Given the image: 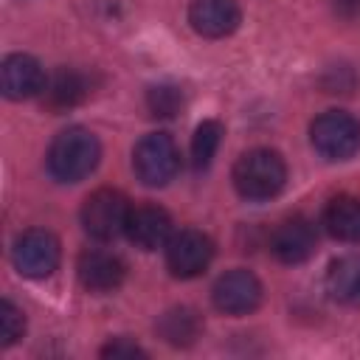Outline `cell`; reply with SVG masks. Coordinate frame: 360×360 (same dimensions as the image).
Listing matches in <instances>:
<instances>
[{
  "instance_id": "obj_8",
  "label": "cell",
  "mask_w": 360,
  "mask_h": 360,
  "mask_svg": "<svg viewBox=\"0 0 360 360\" xmlns=\"http://www.w3.org/2000/svg\"><path fill=\"white\" fill-rule=\"evenodd\" d=\"M211 298L225 315H248L262 304V284L250 270H228L217 278Z\"/></svg>"
},
{
  "instance_id": "obj_2",
  "label": "cell",
  "mask_w": 360,
  "mask_h": 360,
  "mask_svg": "<svg viewBox=\"0 0 360 360\" xmlns=\"http://www.w3.org/2000/svg\"><path fill=\"white\" fill-rule=\"evenodd\" d=\"M287 166L273 149H250L233 166V186L245 200H270L284 188Z\"/></svg>"
},
{
  "instance_id": "obj_16",
  "label": "cell",
  "mask_w": 360,
  "mask_h": 360,
  "mask_svg": "<svg viewBox=\"0 0 360 360\" xmlns=\"http://www.w3.org/2000/svg\"><path fill=\"white\" fill-rule=\"evenodd\" d=\"M200 329H202V323H200L197 312L188 307H174V309L163 312L158 321V335L172 346H191L197 340Z\"/></svg>"
},
{
  "instance_id": "obj_20",
  "label": "cell",
  "mask_w": 360,
  "mask_h": 360,
  "mask_svg": "<svg viewBox=\"0 0 360 360\" xmlns=\"http://www.w3.org/2000/svg\"><path fill=\"white\" fill-rule=\"evenodd\" d=\"M25 318L11 301H0V346H11L22 338Z\"/></svg>"
},
{
  "instance_id": "obj_5",
  "label": "cell",
  "mask_w": 360,
  "mask_h": 360,
  "mask_svg": "<svg viewBox=\"0 0 360 360\" xmlns=\"http://www.w3.org/2000/svg\"><path fill=\"white\" fill-rule=\"evenodd\" d=\"M129 214H132V205L121 191L98 188L82 205V225L93 239L110 242V239L127 233Z\"/></svg>"
},
{
  "instance_id": "obj_4",
  "label": "cell",
  "mask_w": 360,
  "mask_h": 360,
  "mask_svg": "<svg viewBox=\"0 0 360 360\" xmlns=\"http://www.w3.org/2000/svg\"><path fill=\"white\" fill-rule=\"evenodd\" d=\"M132 169L143 186H166L180 169V152L166 132H149L135 143Z\"/></svg>"
},
{
  "instance_id": "obj_1",
  "label": "cell",
  "mask_w": 360,
  "mask_h": 360,
  "mask_svg": "<svg viewBox=\"0 0 360 360\" xmlns=\"http://www.w3.org/2000/svg\"><path fill=\"white\" fill-rule=\"evenodd\" d=\"M98 158H101L98 138L84 127H68L51 141L48 172L59 183H79L98 166Z\"/></svg>"
},
{
  "instance_id": "obj_9",
  "label": "cell",
  "mask_w": 360,
  "mask_h": 360,
  "mask_svg": "<svg viewBox=\"0 0 360 360\" xmlns=\"http://www.w3.org/2000/svg\"><path fill=\"white\" fill-rule=\"evenodd\" d=\"M0 87H3L6 98L22 101V98H31L39 90H45V73L34 56L11 53V56H6V62L0 68Z\"/></svg>"
},
{
  "instance_id": "obj_21",
  "label": "cell",
  "mask_w": 360,
  "mask_h": 360,
  "mask_svg": "<svg viewBox=\"0 0 360 360\" xmlns=\"http://www.w3.org/2000/svg\"><path fill=\"white\" fill-rule=\"evenodd\" d=\"M101 357H146V352L138 343H132L127 338H118V340H110L101 349Z\"/></svg>"
},
{
  "instance_id": "obj_3",
  "label": "cell",
  "mask_w": 360,
  "mask_h": 360,
  "mask_svg": "<svg viewBox=\"0 0 360 360\" xmlns=\"http://www.w3.org/2000/svg\"><path fill=\"white\" fill-rule=\"evenodd\" d=\"M309 141L321 158L346 160L360 149V121L343 110H326L312 121Z\"/></svg>"
},
{
  "instance_id": "obj_22",
  "label": "cell",
  "mask_w": 360,
  "mask_h": 360,
  "mask_svg": "<svg viewBox=\"0 0 360 360\" xmlns=\"http://www.w3.org/2000/svg\"><path fill=\"white\" fill-rule=\"evenodd\" d=\"M332 8H335V14L343 17V20L360 17V0H332Z\"/></svg>"
},
{
  "instance_id": "obj_10",
  "label": "cell",
  "mask_w": 360,
  "mask_h": 360,
  "mask_svg": "<svg viewBox=\"0 0 360 360\" xmlns=\"http://www.w3.org/2000/svg\"><path fill=\"white\" fill-rule=\"evenodd\" d=\"M315 228L304 217L284 219L273 236H270V250L276 253L278 262L284 264H301L315 253Z\"/></svg>"
},
{
  "instance_id": "obj_18",
  "label": "cell",
  "mask_w": 360,
  "mask_h": 360,
  "mask_svg": "<svg viewBox=\"0 0 360 360\" xmlns=\"http://www.w3.org/2000/svg\"><path fill=\"white\" fill-rule=\"evenodd\" d=\"M219 141H222V124L219 121H202L197 129H194V138H191V163L194 169H205L217 149H219Z\"/></svg>"
},
{
  "instance_id": "obj_19",
  "label": "cell",
  "mask_w": 360,
  "mask_h": 360,
  "mask_svg": "<svg viewBox=\"0 0 360 360\" xmlns=\"http://www.w3.org/2000/svg\"><path fill=\"white\" fill-rule=\"evenodd\" d=\"M146 107L158 118H172L183 107V93L177 87H172V84H158V87H152L146 93Z\"/></svg>"
},
{
  "instance_id": "obj_12",
  "label": "cell",
  "mask_w": 360,
  "mask_h": 360,
  "mask_svg": "<svg viewBox=\"0 0 360 360\" xmlns=\"http://www.w3.org/2000/svg\"><path fill=\"white\" fill-rule=\"evenodd\" d=\"M76 273H79V281H82L84 290L112 292L115 287H121V281L127 276V267L118 256H112L107 250H84L79 256Z\"/></svg>"
},
{
  "instance_id": "obj_6",
  "label": "cell",
  "mask_w": 360,
  "mask_h": 360,
  "mask_svg": "<svg viewBox=\"0 0 360 360\" xmlns=\"http://www.w3.org/2000/svg\"><path fill=\"white\" fill-rule=\"evenodd\" d=\"M59 239L51 231L42 228H31L25 233L17 236L14 248H11V262L14 267L28 276V278H45L59 267Z\"/></svg>"
},
{
  "instance_id": "obj_7",
  "label": "cell",
  "mask_w": 360,
  "mask_h": 360,
  "mask_svg": "<svg viewBox=\"0 0 360 360\" xmlns=\"http://www.w3.org/2000/svg\"><path fill=\"white\" fill-rule=\"evenodd\" d=\"M214 259V242L194 228H186L180 233H172L166 242V267L177 278H194L200 276Z\"/></svg>"
},
{
  "instance_id": "obj_15",
  "label": "cell",
  "mask_w": 360,
  "mask_h": 360,
  "mask_svg": "<svg viewBox=\"0 0 360 360\" xmlns=\"http://www.w3.org/2000/svg\"><path fill=\"white\" fill-rule=\"evenodd\" d=\"M326 231L340 242H360V200L340 194L323 211Z\"/></svg>"
},
{
  "instance_id": "obj_14",
  "label": "cell",
  "mask_w": 360,
  "mask_h": 360,
  "mask_svg": "<svg viewBox=\"0 0 360 360\" xmlns=\"http://www.w3.org/2000/svg\"><path fill=\"white\" fill-rule=\"evenodd\" d=\"M326 290L335 301L360 307V253L340 256L326 273Z\"/></svg>"
},
{
  "instance_id": "obj_17",
  "label": "cell",
  "mask_w": 360,
  "mask_h": 360,
  "mask_svg": "<svg viewBox=\"0 0 360 360\" xmlns=\"http://www.w3.org/2000/svg\"><path fill=\"white\" fill-rule=\"evenodd\" d=\"M87 96V82L84 76L73 73V70H59L48 84H45V101L53 110H68L76 107L82 98Z\"/></svg>"
},
{
  "instance_id": "obj_13",
  "label": "cell",
  "mask_w": 360,
  "mask_h": 360,
  "mask_svg": "<svg viewBox=\"0 0 360 360\" xmlns=\"http://www.w3.org/2000/svg\"><path fill=\"white\" fill-rule=\"evenodd\" d=\"M127 236L141 250L166 248V242L172 239V217L158 205L132 208L129 222H127Z\"/></svg>"
},
{
  "instance_id": "obj_11",
  "label": "cell",
  "mask_w": 360,
  "mask_h": 360,
  "mask_svg": "<svg viewBox=\"0 0 360 360\" xmlns=\"http://www.w3.org/2000/svg\"><path fill=\"white\" fill-rule=\"evenodd\" d=\"M239 6L236 0H191L188 22L200 37L219 39L236 31L239 25Z\"/></svg>"
}]
</instances>
